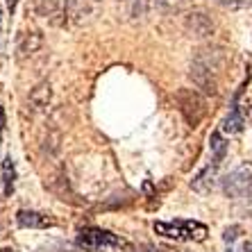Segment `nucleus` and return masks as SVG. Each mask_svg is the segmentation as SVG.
<instances>
[{
	"label": "nucleus",
	"mask_w": 252,
	"mask_h": 252,
	"mask_svg": "<svg viewBox=\"0 0 252 252\" xmlns=\"http://www.w3.org/2000/svg\"><path fill=\"white\" fill-rule=\"evenodd\" d=\"M189 77H191V82L195 84V89H198L200 94L218 95V75L211 73L209 68H205L202 64H198L195 59L189 66Z\"/></svg>",
	"instance_id": "obj_6"
},
{
	"label": "nucleus",
	"mask_w": 252,
	"mask_h": 252,
	"mask_svg": "<svg viewBox=\"0 0 252 252\" xmlns=\"http://www.w3.org/2000/svg\"><path fill=\"white\" fill-rule=\"evenodd\" d=\"M177 105H180V112H182V116L187 118V123L191 125V127H198L200 121H202L207 114L205 98H202V94L195 91V89H182V91H177Z\"/></svg>",
	"instance_id": "obj_3"
},
{
	"label": "nucleus",
	"mask_w": 252,
	"mask_h": 252,
	"mask_svg": "<svg viewBox=\"0 0 252 252\" xmlns=\"http://www.w3.org/2000/svg\"><path fill=\"white\" fill-rule=\"evenodd\" d=\"M43 46V36L41 32H25L21 36V41H18V57L25 59V57H32L41 50Z\"/></svg>",
	"instance_id": "obj_10"
},
{
	"label": "nucleus",
	"mask_w": 252,
	"mask_h": 252,
	"mask_svg": "<svg viewBox=\"0 0 252 252\" xmlns=\"http://www.w3.org/2000/svg\"><path fill=\"white\" fill-rule=\"evenodd\" d=\"M94 2H98V0H94Z\"/></svg>",
	"instance_id": "obj_25"
},
{
	"label": "nucleus",
	"mask_w": 252,
	"mask_h": 252,
	"mask_svg": "<svg viewBox=\"0 0 252 252\" xmlns=\"http://www.w3.org/2000/svg\"><path fill=\"white\" fill-rule=\"evenodd\" d=\"M14 182H16V168H14L12 157H5V161H2V193H5V198L12 195Z\"/></svg>",
	"instance_id": "obj_14"
},
{
	"label": "nucleus",
	"mask_w": 252,
	"mask_h": 252,
	"mask_svg": "<svg viewBox=\"0 0 252 252\" xmlns=\"http://www.w3.org/2000/svg\"><path fill=\"white\" fill-rule=\"evenodd\" d=\"M118 2H134V0H118Z\"/></svg>",
	"instance_id": "obj_24"
},
{
	"label": "nucleus",
	"mask_w": 252,
	"mask_h": 252,
	"mask_svg": "<svg viewBox=\"0 0 252 252\" xmlns=\"http://www.w3.org/2000/svg\"><path fill=\"white\" fill-rule=\"evenodd\" d=\"M155 5H157L159 12H164V14H175V12H180V9H184L187 0H155Z\"/></svg>",
	"instance_id": "obj_16"
},
{
	"label": "nucleus",
	"mask_w": 252,
	"mask_h": 252,
	"mask_svg": "<svg viewBox=\"0 0 252 252\" xmlns=\"http://www.w3.org/2000/svg\"><path fill=\"white\" fill-rule=\"evenodd\" d=\"M146 7H148L146 0H134V2H132V16H143V14H146Z\"/></svg>",
	"instance_id": "obj_18"
},
{
	"label": "nucleus",
	"mask_w": 252,
	"mask_h": 252,
	"mask_svg": "<svg viewBox=\"0 0 252 252\" xmlns=\"http://www.w3.org/2000/svg\"><path fill=\"white\" fill-rule=\"evenodd\" d=\"M195 62L202 64L205 68H209L211 73L220 75L227 66V50L223 46H202L200 50H195Z\"/></svg>",
	"instance_id": "obj_5"
},
{
	"label": "nucleus",
	"mask_w": 252,
	"mask_h": 252,
	"mask_svg": "<svg viewBox=\"0 0 252 252\" xmlns=\"http://www.w3.org/2000/svg\"><path fill=\"white\" fill-rule=\"evenodd\" d=\"M16 5H18V0H7V9L14 14V9H16Z\"/></svg>",
	"instance_id": "obj_19"
},
{
	"label": "nucleus",
	"mask_w": 252,
	"mask_h": 252,
	"mask_svg": "<svg viewBox=\"0 0 252 252\" xmlns=\"http://www.w3.org/2000/svg\"><path fill=\"white\" fill-rule=\"evenodd\" d=\"M16 223L21 227H30V229H48V227H55V220L48 218L46 214L41 211H28V209H21L16 214Z\"/></svg>",
	"instance_id": "obj_9"
},
{
	"label": "nucleus",
	"mask_w": 252,
	"mask_h": 252,
	"mask_svg": "<svg viewBox=\"0 0 252 252\" xmlns=\"http://www.w3.org/2000/svg\"><path fill=\"white\" fill-rule=\"evenodd\" d=\"M239 236H241V227H239V225H232V227H227V229H225L223 241H225V243H227L229 248H232V246H234V243H236V239H239Z\"/></svg>",
	"instance_id": "obj_17"
},
{
	"label": "nucleus",
	"mask_w": 252,
	"mask_h": 252,
	"mask_svg": "<svg viewBox=\"0 0 252 252\" xmlns=\"http://www.w3.org/2000/svg\"><path fill=\"white\" fill-rule=\"evenodd\" d=\"M34 9H36V14L48 16V18L66 16V9L62 7L59 0H34Z\"/></svg>",
	"instance_id": "obj_13"
},
{
	"label": "nucleus",
	"mask_w": 252,
	"mask_h": 252,
	"mask_svg": "<svg viewBox=\"0 0 252 252\" xmlns=\"http://www.w3.org/2000/svg\"><path fill=\"white\" fill-rule=\"evenodd\" d=\"M2 129H5V109L0 107V132H2Z\"/></svg>",
	"instance_id": "obj_20"
},
{
	"label": "nucleus",
	"mask_w": 252,
	"mask_h": 252,
	"mask_svg": "<svg viewBox=\"0 0 252 252\" xmlns=\"http://www.w3.org/2000/svg\"><path fill=\"white\" fill-rule=\"evenodd\" d=\"M161 252H187V250H161Z\"/></svg>",
	"instance_id": "obj_21"
},
{
	"label": "nucleus",
	"mask_w": 252,
	"mask_h": 252,
	"mask_svg": "<svg viewBox=\"0 0 252 252\" xmlns=\"http://www.w3.org/2000/svg\"><path fill=\"white\" fill-rule=\"evenodd\" d=\"M243 252H252V248H250V246H246V250H243Z\"/></svg>",
	"instance_id": "obj_23"
},
{
	"label": "nucleus",
	"mask_w": 252,
	"mask_h": 252,
	"mask_svg": "<svg viewBox=\"0 0 252 252\" xmlns=\"http://www.w3.org/2000/svg\"><path fill=\"white\" fill-rule=\"evenodd\" d=\"M223 191L229 198L252 195V164H241V166H236L229 175H225Z\"/></svg>",
	"instance_id": "obj_4"
},
{
	"label": "nucleus",
	"mask_w": 252,
	"mask_h": 252,
	"mask_svg": "<svg viewBox=\"0 0 252 252\" xmlns=\"http://www.w3.org/2000/svg\"><path fill=\"white\" fill-rule=\"evenodd\" d=\"M77 246L89 252H102V250H112V248H129V243L125 239H121V236L107 232V229L87 227L77 236Z\"/></svg>",
	"instance_id": "obj_2"
},
{
	"label": "nucleus",
	"mask_w": 252,
	"mask_h": 252,
	"mask_svg": "<svg viewBox=\"0 0 252 252\" xmlns=\"http://www.w3.org/2000/svg\"><path fill=\"white\" fill-rule=\"evenodd\" d=\"M50 102H53V84L48 82V80H43V82H39L30 91L28 105L32 112H43V109H48Z\"/></svg>",
	"instance_id": "obj_8"
},
{
	"label": "nucleus",
	"mask_w": 252,
	"mask_h": 252,
	"mask_svg": "<svg viewBox=\"0 0 252 252\" xmlns=\"http://www.w3.org/2000/svg\"><path fill=\"white\" fill-rule=\"evenodd\" d=\"M241 129H243V114H241L239 105H234L223 121V132H227V134H236V132H241Z\"/></svg>",
	"instance_id": "obj_15"
},
{
	"label": "nucleus",
	"mask_w": 252,
	"mask_h": 252,
	"mask_svg": "<svg viewBox=\"0 0 252 252\" xmlns=\"http://www.w3.org/2000/svg\"><path fill=\"white\" fill-rule=\"evenodd\" d=\"M0 252H16V250H12V248H5V250H0Z\"/></svg>",
	"instance_id": "obj_22"
},
{
	"label": "nucleus",
	"mask_w": 252,
	"mask_h": 252,
	"mask_svg": "<svg viewBox=\"0 0 252 252\" xmlns=\"http://www.w3.org/2000/svg\"><path fill=\"white\" fill-rule=\"evenodd\" d=\"M216 170H218L216 164L205 166V168L191 180V189H193V191H205V189H209L211 182H214V177H216Z\"/></svg>",
	"instance_id": "obj_12"
},
{
	"label": "nucleus",
	"mask_w": 252,
	"mask_h": 252,
	"mask_svg": "<svg viewBox=\"0 0 252 252\" xmlns=\"http://www.w3.org/2000/svg\"><path fill=\"white\" fill-rule=\"evenodd\" d=\"M209 153H211V164H216V166L223 164L225 155H227V139L223 136L220 129L211 132V136H209Z\"/></svg>",
	"instance_id": "obj_11"
},
{
	"label": "nucleus",
	"mask_w": 252,
	"mask_h": 252,
	"mask_svg": "<svg viewBox=\"0 0 252 252\" xmlns=\"http://www.w3.org/2000/svg\"><path fill=\"white\" fill-rule=\"evenodd\" d=\"M184 28H187V32L191 36H195V39H209V36H214V32H216L214 21H211L205 12L187 14V18H184Z\"/></svg>",
	"instance_id": "obj_7"
},
{
	"label": "nucleus",
	"mask_w": 252,
	"mask_h": 252,
	"mask_svg": "<svg viewBox=\"0 0 252 252\" xmlns=\"http://www.w3.org/2000/svg\"><path fill=\"white\" fill-rule=\"evenodd\" d=\"M155 232L159 236L166 239H175V241H205L209 229L207 225L198 223V220H170V223H155Z\"/></svg>",
	"instance_id": "obj_1"
}]
</instances>
